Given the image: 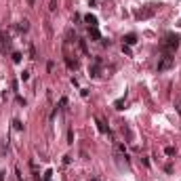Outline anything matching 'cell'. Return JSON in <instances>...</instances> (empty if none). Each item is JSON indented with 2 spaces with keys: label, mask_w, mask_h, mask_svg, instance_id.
I'll list each match as a JSON object with an SVG mask.
<instances>
[{
  "label": "cell",
  "mask_w": 181,
  "mask_h": 181,
  "mask_svg": "<svg viewBox=\"0 0 181 181\" xmlns=\"http://www.w3.org/2000/svg\"><path fill=\"white\" fill-rule=\"evenodd\" d=\"M57 9V2L55 0H49V11H55Z\"/></svg>",
  "instance_id": "cell-20"
},
{
  "label": "cell",
  "mask_w": 181,
  "mask_h": 181,
  "mask_svg": "<svg viewBox=\"0 0 181 181\" xmlns=\"http://www.w3.org/2000/svg\"><path fill=\"white\" fill-rule=\"evenodd\" d=\"M65 105H68V97H61V99H59V107H61V110H63Z\"/></svg>",
  "instance_id": "cell-16"
},
{
  "label": "cell",
  "mask_w": 181,
  "mask_h": 181,
  "mask_svg": "<svg viewBox=\"0 0 181 181\" xmlns=\"http://www.w3.org/2000/svg\"><path fill=\"white\" fill-rule=\"evenodd\" d=\"M0 40H2V53H4V51H7V46H9V36H7V32L0 34Z\"/></svg>",
  "instance_id": "cell-11"
},
{
  "label": "cell",
  "mask_w": 181,
  "mask_h": 181,
  "mask_svg": "<svg viewBox=\"0 0 181 181\" xmlns=\"http://www.w3.org/2000/svg\"><path fill=\"white\" fill-rule=\"evenodd\" d=\"M177 46H179V36L171 34V32H169V34H164V40L160 42V49L164 51V55H171Z\"/></svg>",
  "instance_id": "cell-1"
},
{
  "label": "cell",
  "mask_w": 181,
  "mask_h": 181,
  "mask_svg": "<svg viewBox=\"0 0 181 181\" xmlns=\"http://www.w3.org/2000/svg\"><path fill=\"white\" fill-rule=\"evenodd\" d=\"M65 65H68L69 69H78V61L72 59V57H65Z\"/></svg>",
  "instance_id": "cell-10"
},
{
  "label": "cell",
  "mask_w": 181,
  "mask_h": 181,
  "mask_svg": "<svg viewBox=\"0 0 181 181\" xmlns=\"http://www.w3.org/2000/svg\"><path fill=\"white\" fill-rule=\"evenodd\" d=\"M84 21H86V26H88V27H97V17H95V15H91V13L84 15Z\"/></svg>",
  "instance_id": "cell-7"
},
{
  "label": "cell",
  "mask_w": 181,
  "mask_h": 181,
  "mask_svg": "<svg viewBox=\"0 0 181 181\" xmlns=\"http://www.w3.org/2000/svg\"><path fill=\"white\" fill-rule=\"evenodd\" d=\"M13 61L15 63H21V53H13Z\"/></svg>",
  "instance_id": "cell-17"
},
{
  "label": "cell",
  "mask_w": 181,
  "mask_h": 181,
  "mask_svg": "<svg viewBox=\"0 0 181 181\" xmlns=\"http://www.w3.org/2000/svg\"><path fill=\"white\" fill-rule=\"evenodd\" d=\"M17 30H19V32H27V30H30V21H27V19L19 21V23H17Z\"/></svg>",
  "instance_id": "cell-9"
},
{
  "label": "cell",
  "mask_w": 181,
  "mask_h": 181,
  "mask_svg": "<svg viewBox=\"0 0 181 181\" xmlns=\"http://www.w3.org/2000/svg\"><path fill=\"white\" fill-rule=\"evenodd\" d=\"M27 4H30V7H34V4H36V0H27Z\"/></svg>",
  "instance_id": "cell-25"
},
{
  "label": "cell",
  "mask_w": 181,
  "mask_h": 181,
  "mask_svg": "<svg viewBox=\"0 0 181 181\" xmlns=\"http://www.w3.org/2000/svg\"><path fill=\"white\" fill-rule=\"evenodd\" d=\"M122 40H124L126 46H133V44H137V34H126Z\"/></svg>",
  "instance_id": "cell-5"
},
{
  "label": "cell",
  "mask_w": 181,
  "mask_h": 181,
  "mask_svg": "<svg viewBox=\"0 0 181 181\" xmlns=\"http://www.w3.org/2000/svg\"><path fill=\"white\" fill-rule=\"evenodd\" d=\"M175 65V59H173V55H164L162 59L158 61V72H164V69H169Z\"/></svg>",
  "instance_id": "cell-4"
},
{
  "label": "cell",
  "mask_w": 181,
  "mask_h": 181,
  "mask_svg": "<svg viewBox=\"0 0 181 181\" xmlns=\"http://www.w3.org/2000/svg\"><path fill=\"white\" fill-rule=\"evenodd\" d=\"M91 181H99V179H91Z\"/></svg>",
  "instance_id": "cell-26"
},
{
  "label": "cell",
  "mask_w": 181,
  "mask_h": 181,
  "mask_svg": "<svg viewBox=\"0 0 181 181\" xmlns=\"http://www.w3.org/2000/svg\"><path fill=\"white\" fill-rule=\"evenodd\" d=\"M156 11H158V4H145V7H141V9L135 13V17L139 21H143V19H150L156 15Z\"/></svg>",
  "instance_id": "cell-2"
},
{
  "label": "cell",
  "mask_w": 181,
  "mask_h": 181,
  "mask_svg": "<svg viewBox=\"0 0 181 181\" xmlns=\"http://www.w3.org/2000/svg\"><path fill=\"white\" fill-rule=\"evenodd\" d=\"M164 154H166V156H175V154H177V150H175L173 145H169V147H164Z\"/></svg>",
  "instance_id": "cell-14"
},
{
  "label": "cell",
  "mask_w": 181,
  "mask_h": 181,
  "mask_svg": "<svg viewBox=\"0 0 181 181\" xmlns=\"http://www.w3.org/2000/svg\"><path fill=\"white\" fill-rule=\"evenodd\" d=\"M122 105H124V97H120V99H116V101H114V107H116V110H124Z\"/></svg>",
  "instance_id": "cell-13"
},
{
  "label": "cell",
  "mask_w": 181,
  "mask_h": 181,
  "mask_svg": "<svg viewBox=\"0 0 181 181\" xmlns=\"http://www.w3.org/2000/svg\"><path fill=\"white\" fill-rule=\"evenodd\" d=\"M30 57H32V59H36V49H34V44L30 46Z\"/></svg>",
  "instance_id": "cell-21"
},
{
  "label": "cell",
  "mask_w": 181,
  "mask_h": 181,
  "mask_svg": "<svg viewBox=\"0 0 181 181\" xmlns=\"http://www.w3.org/2000/svg\"><path fill=\"white\" fill-rule=\"evenodd\" d=\"M101 65H103V59H101V57H95V59H93V65L88 68V74L93 78H99L101 76Z\"/></svg>",
  "instance_id": "cell-3"
},
{
  "label": "cell",
  "mask_w": 181,
  "mask_h": 181,
  "mask_svg": "<svg viewBox=\"0 0 181 181\" xmlns=\"http://www.w3.org/2000/svg\"><path fill=\"white\" fill-rule=\"evenodd\" d=\"M88 36H91V40H101V34L97 27H88Z\"/></svg>",
  "instance_id": "cell-8"
},
{
  "label": "cell",
  "mask_w": 181,
  "mask_h": 181,
  "mask_svg": "<svg viewBox=\"0 0 181 181\" xmlns=\"http://www.w3.org/2000/svg\"><path fill=\"white\" fill-rule=\"evenodd\" d=\"M78 46H80V51L84 53V55H88V49H86V40H82V38H78Z\"/></svg>",
  "instance_id": "cell-12"
},
{
  "label": "cell",
  "mask_w": 181,
  "mask_h": 181,
  "mask_svg": "<svg viewBox=\"0 0 181 181\" xmlns=\"http://www.w3.org/2000/svg\"><path fill=\"white\" fill-rule=\"evenodd\" d=\"M95 124H97V129H99V133H103V135H110V126H105V124L99 120V118H95Z\"/></svg>",
  "instance_id": "cell-6"
},
{
  "label": "cell",
  "mask_w": 181,
  "mask_h": 181,
  "mask_svg": "<svg viewBox=\"0 0 181 181\" xmlns=\"http://www.w3.org/2000/svg\"><path fill=\"white\" fill-rule=\"evenodd\" d=\"M122 53H124V55H131V49L126 46V44H122Z\"/></svg>",
  "instance_id": "cell-23"
},
{
  "label": "cell",
  "mask_w": 181,
  "mask_h": 181,
  "mask_svg": "<svg viewBox=\"0 0 181 181\" xmlns=\"http://www.w3.org/2000/svg\"><path fill=\"white\" fill-rule=\"evenodd\" d=\"M72 162V156H63V164H69Z\"/></svg>",
  "instance_id": "cell-24"
},
{
  "label": "cell",
  "mask_w": 181,
  "mask_h": 181,
  "mask_svg": "<svg viewBox=\"0 0 181 181\" xmlns=\"http://www.w3.org/2000/svg\"><path fill=\"white\" fill-rule=\"evenodd\" d=\"M21 80H23V82L30 80V72H21Z\"/></svg>",
  "instance_id": "cell-22"
},
{
  "label": "cell",
  "mask_w": 181,
  "mask_h": 181,
  "mask_svg": "<svg viewBox=\"0 0 181 181\" xmlns=\"http://www.w3.org/2000/svg\"><path fill=\"white\" fill-rule=\"evenodd\" d=\"M51 177H53V171L49 169V171H44V181H51Z\"/></svg>",
  "instance_id": "cell-19"
},
{
  "label": "cell",
  "mask_w": 181,
  "mask_h": 181,
  "mask_svg": "<svg viewBox=\"0 0 181 181\" xmlns=\"http://www.w3.org/2000/svg\"><path fill=\"white\" fill-rule=\"evenodd\" d=\"M13 126H15V131H23V122L15 118V120H13Z\"/></svg>",
  "instance_id": "cell-15"
},
{
  "label": "cell",
  "mask_w": 181,
  "mask_h": 181,
  "mask_svg": "<svg viewBox=\"0 0 181 181\" xmlns=\"http://www.w3.org/2000/svg\"><path fill=\"white\" fill-rule=\"evenodd\" d=\"M68 143H74V131H68Z\"/></svg>",
  "instance_id": "cell-18"
}]
</instances>
